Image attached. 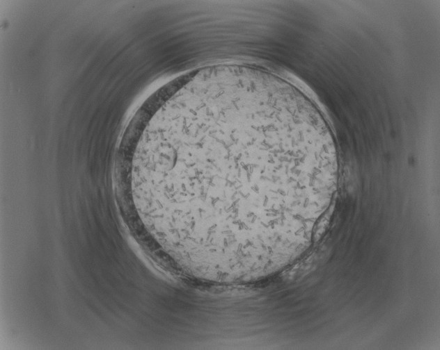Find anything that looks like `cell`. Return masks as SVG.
<instances>
[{
  "instance_id": "obj_1",
  "label": "cell",
  "mask_w": 440,
  "mask_h": 350,
  "mask_svg": "<svg viewBox=\"0 0 440 350\" xmlns=\"http://www.w3.org/2000/svg\"><path fill=\"white\" fill-rule=\"evenodd\" d=\"M306 133L270 106L225 107L189 119L153 169L170 222L210 246L279 245L294 194L318 190L320 160Z\"/></svg>"
}]
</instances>
